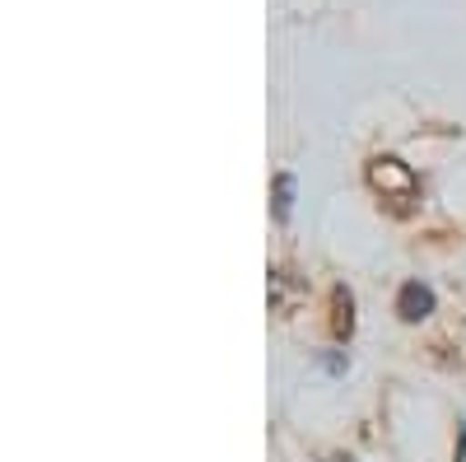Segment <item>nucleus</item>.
Returning a JSON list of instances; mask_svg holds the SVG:
<instances>
[{"label":"nucleus","mask_w":466,"mask_h":462,"mask_svg":"<svg viewBox=\"0 0 466 462\" xmlns=\"http://www.w3.org/2000/svg\"><path fill=\"white\" fill-rule=\"evenodd\" d=\"M369 182L382 191V197H401V201L415 197V178H410V169L401 159H373L369 164Z\"/></svg>","instance_id":"f257e3e1"},{"label":"nucleus","mask_w":466,"mask_h":462,"mask_svg":"<svg viewBox=\"0 0 466 462\" xmlns=\"http://www.w3.org/2000/svg\"><path fill=\"white\" fill-rule=\"evenodd\" d=\"M397 313H401L406 323L430 318V313H434V290H430V285H420V281H406L401 294H397Z\"/></svg>","instance_id":"f03ea898"},{"label":"nucleus","mask_w":466,"mask_h":462,"mask_svg":"<svg viewBox=\"0 0 466 462\" xmlns=\"http://www.w3.org/2000/svg\"><path fill=\"white\" fill-rule=\"evenodd\" d=\"M289 206H294V178L280 173V178H276V220H280V224L289 220Z\"/></svg>","instance_id":"7ed1b4c3"},{"label":"nucleus","mask_w":466,"mask_h":462,"mask_svg":"<svg viewBox=\"0 0 466 462\" xmlns=\"http://www.w3.org/2000/svg\"><path fill=\"white\" fill-rule=\"evenodd\" d=\"M350 308H355V303H350V294L336 290V336H350V332H355V318H350Z\"/></svg>","instance_id":"20e7f679"}]
</instances>
